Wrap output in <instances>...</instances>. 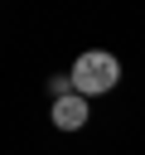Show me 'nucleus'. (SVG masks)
<instances>
[{
	"mask_svg": "<svg viewBox=\"0 0 145 155\" xmlns=\"http://www.w3.org/2000/svg\"><path fill=\"white\" fill-rule=\"evenodd\" d=\"M72 92H82V97H102V92H111L116 82H121V63H116V53H106V48H87V53H77V63H72Z\"/></svg>",
	"mask_w": 145,
	"mask_h": 155,
	"instance_id": "f257e3e1",
	"label": "nucleus"
},
{
	"mask_svg": "<svg viewBox=\"0 0 145 155\" xmlns=\"http://www.w3.org/2000/svg\"><path fill=\"white\" fill-rule=\"evenodd\" d=\"M53 126H58V131H82V126H87V97H82V92L58 97V102H53Z\"/></svg>",
	"mask_w": 145,
	"mask_h": 155,
	"instance_id": "f03ea898",
	"label": "nucleus"
}]
</instances>
